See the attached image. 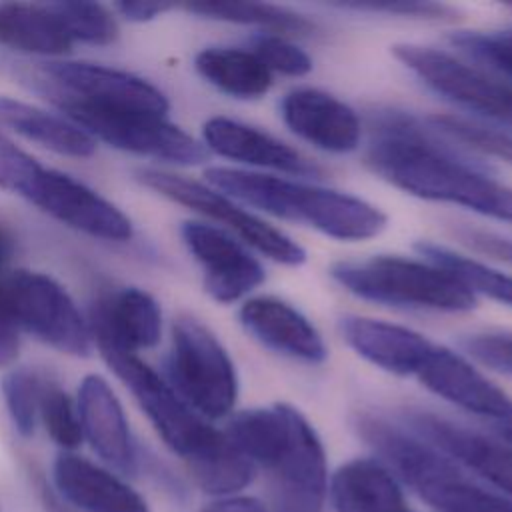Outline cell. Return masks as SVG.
Returning <instances> with one entry per match:
<instances>
[{"mask_svg":"<svg viewBox=\"0 0 512 512\" xmlns=\"http://www.w3.org/2000/svg\"><path fill=\"white\" fill-rule=\"evenodd\" d=\"M134 178L156 194L226 226L244 244L256 248L274 262L284 266H300L306 262V250L290 236L244 210L232 198L208 184L158 168H138Z\"/></svg>","mask_w":512,"mask_h":512,"instance_id":"ba28073f","label":"cell"},{"mask_svg":"<svg viewBox=\"0 0 512 512\" xmlns=\"http://www.w3.org/2000/svg\"><path fill=\"white\" fill-rule=\"evenodd\" d=\"M184 10L220 22H234V24H248L258 26L268 32L282 34H296L306 36L314 34L316 26L308 18L286 10L282 6L264 4V2H188L182 4Z\"/></svg>","mask_w":512,"mask_h":512,"instance_id":"4316f807","label":"cell"},{"mask_svg":"<svg viewBox=\"0 0 512 512\" xmlns=\"http://www.w3.org/2000/svg\"><path fill=\"white\" fill-rule=\"evenodd\" d=\"M174 4H166V2H142V0H134V2H116L112 10H116L124 20L128 22H150L154 18H158L160 14L172 10Z\"/></svg>","mask_w":512,"mask_h":512,"instance_id":"60d3db41","label":"cell"},{"mask_svg":"<svg viewBox=\"0 0 512 512\" xmlns=\"http://www.w3.org/2000/svg\"><path fill=\"white\" fill-rule=\"evenodd\" d=\"M0 46L32 56L62 58L72 52L74 42L50 4L0 2Z\"/></svg>","mask_w":512,"mask_h":512,"instance_id":"d4e9b609","label":"cell"},{"mask_svg":"<svg viewBox=\"0 0 512 512\" xmlns=\"http://www.w3.org/2000/svg\"><path fill=\"white\" fill-rule=\"evenodd\" d=\"M52 476L58 494L84 512H150L130 484L82 456L58 454Z\"/></svg>","mask_w":512,"mask_h":512,"instance_id":"44dd1931","label":"cell"},{"mask_svg":"<svg viewBox=\"0 0 512 512\" xmlns=\"http://www.w3.org/2000/svg\"><path fill=\"white\" fill-rule=\"evenodd\" d=\"M72 42L108 46L116 42L120 28L114 10L98 2H50Z\"/></svg>","mask_w":512,"mask_h":512,"instance_id":"f546056e","label":"cell"},{"mask_svg":"<svg viewBox=\"0 0 512 512\" xmlns=\"http://www.w3.org/2000/svg\"><path fill=\"white\" fill-rule=\"evenodd\" d=\"M40 84L50 102H76L110 110H134L166 116L170 102L166 94L146 78L96 64L54 60L38 68Z\"/></svg>","mask_w":512,"mask_h":512,"instance_id":"9c48e42d","label":"cell"},{"mask_svg":"<svg viewBox=\"0 0 512 512\" xmlns=\"http://www.w3.org/2000/svg\"><path fill=\"white\" fill-rule=\"evenodd\" d=\"M4 288L20 330L62 354H90V324L60 282L42 272L16 270L4 276Z\"/></svg>","mask_w":512,"mask_h":512,"instance_id":"30bf717a","label":"cell"},{"mask_svg":"<svg viewBox=\"0 0 512 512\" xmlns=\"http://www.w3.org/2000/svg\"><path fill=\"white\" fill-rule=\"evenodd\" d=\"M92 342L106 340L128 352L154 348L162 336V310L152 294L124 288L98 302L90 320Z\"/></svg>","mask_w":512,"mask_h":512,"instance_id":"7402d4cb","label":"cell"},{"mask_svg":"<svg viewBox=\"0 0 512 512\" xmlns=\"http://www.w3.org/2000/svg\"><path fill=\"white\" fill-rule=\"evenodd\" d=\"M284 124L312 146L346 154L360 144V120L356 112L332 94L316 88H296L280 102Z\"/></svg>","mask_w":512,"mask_h":512,"instance_id":"e0dca14e","label":"cell"},{"mask_svg":"<svg viewBox=\"0 0 512 512\" xmlns=\"http://www.w3.org/2000/svg\"><path fill=\"white\" fill-rule=\"evenodd\" d=\"M46 382L28 368H10L0 382L8 416L20 436L30 438L36 430L40 398Z\"/></svg>","mask_w":512,"mask_h":512,"instance_id":"4dcf8cb0","label":"cell"},{"mask_svg":"<svg viewBox=\"0 0 512 512\" xmlns=\"http://www.w3.org/2000/svg\"><path fill=\"white\" fill-rule=\"evenodd\" d=\"M414 434L440 450L458 466L468 468L492 486L512 496V446L492 440L430 412L410 410L404 414Z\"/></svg>","mask_w":512,"mask_h":512,"instance_id":"5bb4252c","label":"cell"},{"mask_svg":"<svg viewBox=\"0 0 512 512\" xmlns=\"http://www.w3.org/2000/svg\"><path fill=\"white\" fill-rule=\"evenodd\" d=\"M186 468L202 492L218 498L236 496L256 476V466L236 450L228 436L216 450Z\"/></svg>","mask_w":512,"mask_h":512,"instance_id":"83f0119b","label":"cell"},{"mask_svg":"<svg viewBox=\"0 0 512 512\" xmlns=\"http://www.w3.org/2000/svg\"><path fill=\"white\" fill-rule=\"evenodd\" d=\"M20 324L10 306L4 276L0 278V368H10L20 354Z\"/></svg>","mask_w":512,"mask_h":512,"instance_id":"ab89813d","label":"cell"},{"mask_svg":"<svg viewBox=\"0 0 512 512\" xmlns=\"http://www.w3.org/2000/svg\"><path fill=\"white\" fill-rule=\"evenodd\" d=\"M340 8H352L362 12H388V14H402L410 18H428V20H452L454 10L446 4L434 2H344L338 4Z\"/></svg>","mask_w":512,"mask_h":512,"instance_id":"74e56055","label":"cell"},{"mask_svg":"<svg viewBox=\"0 0 512 512\" xmlns=\"http://www.w3.org/2000/svg\"><path fill=\"white\" fill-rule=\"evenodd\" d=\"M42 164L0 130V190L24 198Z\"/></svg>","mask_w":512,"mask_h":512,"instance_id":"d590c367","label":"cell"},{"mask_svg":"<svg viewBox=\"0 0 512 512\" xmlns=\"http://www.w3.org/2000/svg\"><path fill=\"white\" fill-rule=\"evenodd\" d=\"M416 378L436 396L468 412L512 422V398L446 346L434 344Z\"/></svg>","mask_w":512,"mask_h":512,"instance_id":"9a60e30c","label":"cell"},{"mask_svg":"<svg viewBox=\"0 0 512 512\" xmlns=\"http://www.w3.org/2000/svg\"><path fill=\"white\" fill-rule=\"evenodd\" d=\"M56 106L96 142L102 140L122 152L180 166L200 164L210 154L200 140L160 114L110 110L76 102H60Z\"/></svg>","mask_w":512,"mask_h":512,"instance_id":"52a82bcc","label":"cell"},{"mask_svg":"<svg viewBox=\"0 0 512 512\" xmlns=\"http://www.w3.org/2000/svg\"><path fill=\"white\" fill-rule=\"evenodd\" d=\"M252 52L270 70L286 76H304L312 70L310 56L278 34H260L254 38Z\"/></svg>","mask_w":512,"mask_h":512,"instance_id":"e575fe53","label":"cell"},{"mask_svg":"<svg viewBox=\"0 0 512 512\" xmlns=\"http://www.w3.org/2000/svg\"><path fill=\"white\" fill-rule=\"evenodd\" d=\"M204 176L208 186L232 200L276 218L306 224L342 242L374 238L388 224L386 214L374 204L332 188L224 166L208 168Z\"/></svg>","mask_w":512,"mask_h":512,"instance_id":"7a4b0ae2","label":"cell"},{"mask_svg":"<svg viewBox=\"0 0 512 512\" xmlns=\"http://www.w3.org/2000/svg\"><path fill=\"white\" fill-rule=\"evenodd\" d=\"M336 512H410L396 476L378 460L354 458L328 478Z\"/></svg>","mask_w":512,"mask_h":512,"instance_id":"603a6c76","label":"cell"},{"mask_svg":"<svg viewBox=\"0 0 512 512\" xmlns=\"http://www.w3.org/2000/svg\"><path fill=\"white\" fill-rule=\"evenodd\" d=\"M454 236L474 252L512 264V238L474 226H456Z\"/></svg>","mask_w":512,"mask_h":512,"instance_id":"f35d334b","label":"cell"},{"mask_svg":"<svg viewBox=\"0 0 512 512\" xmlns=\"http://www.w3.org/2000/svg\"><path fill=\"white\" fill-rule=\"evenodd\" d=\"M180 234L202 266L204 288L216 302H236L264 282L266 272L258 258L226 230L188 220L180 226Z\"/></svg>","mask_w":512,"mask_h":512,"instance_id":"4fadbf2b","label":"cell"},{"mask_svg":"<svg viewBox=\"0 0 512 512\" xmlns=\"http://www.w3.org/2000/svg\"><path fill=\"white\" fill-rule=\"evenodd\" d=\"M460 344L480 364L496 372L512 374V334L508 332L470 334L462 338Z\"/></svg>","mask_w":512,"mask_h":512,"instance_id":"8d00e7d4","label":"cell"},{"mask_svg":"<svg viewBox=\"0 0 512 512\" xmlns=\"http://www.w3.org/2000/svg\"><path fill=\"white\" fill-rule=\"evenodd\" d=\"M14 254V236L8 230L6 224L0 222V278L4 276V270Z\"/></svg>","mask_w":512,"mask_h":512,"instance_id":"7bdbcfd3","label":"cell"},{"mask_svg":"<svg viewBox=\"0 0 512 512\" xmlns=\"http://www.w3.org/2000/svg\"><path fill=\"white\" fill-rule=\"evenodd\" d=\"M430 124H432V128L446 134L448 138L462 142L482 154L500 158L512 166V136L510 134H502L498 130H492L482 124L464 120L460 116H450V114L430 116Z\"/></svg>","mask_w":512,"mask_h":512,"instance_id":"d6a6232c","label":"cell"},{"mask_svg":"<svg viewBox=\"0 0 512 512\" xmlns=\"http://www.w3.org/2000/svg\"><path fill=\"white\" fill-rule=\"evenodd\" d=\"M338 326L358 356L396 376H416L434 348V342L422 334L374 318L346 314Z\"/></svg>","mask_w":512,"mask_h":512,"instance_id":"ffe728a7","label":"cell"},{"mask_svg":"<svg viewBox=\"0 0 512 512\" xmlns=\"http://www.w3.org/2000/svg\"><path fill=\"white\" fill-rule=\"evenodd\" d=\"M370 446L384 466L440 512H512V500L472 482L440 450L392 424L374 430Z\"/></svg>","mask_w":512,"mask_h":512,"instance_id":"277c9868","label":"cell"},{"mask_svg":"<svg viewBox=\"0 0 512 512\" xmlns=\"http://www.w3.org/2000/svg\"><path fill=\"white\" fill-rule=\"evenodd\" d=\"M366 164L412 196L512 224V188L438 144L404 114H388L378 122Z\"/></svg>","mask_w":512,"mask_h":512,"instance_id":"6da1fadb","label":"cell"},{"mask_svg":"<svg viewBox=\"0 0 512 512\" xmlns=\"http://www.w3.org/2000/svg\"><path fill=\"white\" fill-rule=\"evenodd\" d=\"M498 432H500V436L506 440V444L512 446V422H502V424L498 426Z\"/></svg>","mask_w":512,"mask_h":512,"instance_id":"f6af8a7d","label":"cell"},{"mask_svg":"<svg viewBox=\"0 0 512 512\" xmlns=\"http://www.w3.org/2000/svg\"><path fill=\"white\" fill-rule=\"evenodd\" d=\"M42 492H44V494H42V502H44V506H46L48 512H72L70 508L64 506V502H62L58 496H54V494L48 492L46 488H44Z\"/></svg>","mask_w":512,"mask_h":512,"instance_id":"ee69618b","label":"cell"},{"mask_svg":"<svg viewBox=\"0 0 512 512\" xmlns=\"http://www.w3.org/2000/svg\"><path fill=\"white\" fill-rule=\"evenodd\" d=\"M166 382L206 420L228 416L238 400V374L230 354L192 316H178L172 324Z\"/></svg>","mask_w":512,"mask_h":512,"instance_id":"8992f818","label":"cell"},{"mask_svg":"<svg viewBox=\"0 0 512 512\" xmlns=\"http://www.w3.org/2000/svg\"><path fill=\"white\" fill-rule=\"evenodd\" d=\"M76 408L82 436L90 448L108 466L132 474L136 468V450L124 408L110 384L98 374L84 376L78 386Z\"/></svg>","mask_w":512,"mask_h":512,"instance_id":"ac0fdd59","label":"cell"},{"mask_svg":"<svg viewBox=\"0 0 512 512\" xmlns=\"http://www.w3.org/2000/svg\"><path fill=\"white\" fill-rule=\"evenodd\" d=\"M202 144L208 152L256 168L292 176L320 178L324 170L278 138L226 116H212L202 126Z\"/></svg>","mask_w":512,"mask_h":512,"instance_id":"2e32d148","label":"cell"},{"mask_svg":"<svg viewBox=\"0 0 512 512\" xmlns=\"http://www.w3.org/2000/svg\"><path fill=\"white\" fill-rule=\"evenodd\" d=\"M450 42L476 60H482L498 74L512 78V32L462 30L454 32Z\"/></svg>","mask_w":512,"mask_h":512,"instance_id":"836d02e7","label":"cell"},{"mask_svg":"<svg viewBox=\"0 0 512 512\" xmlns=\"http://www.w3.org/2000/svg\"><path fill=\"white\" fill-rule=\"evenodd\" d=\"M200 512H268L266 506L254 496H226L206 504Z\"/></svg>","mask_w":512,"mask_h":512,"instance_id":"b9f144b4","label":"cell"},{"mask_svg":"<svg viewBox=\"0 0 512 512\" xmlns=\"http://www.w3.org/2000/svg\"><path fill=\"white\" fill-rule=\"evenodd\" d=\"M392 54L440 96L512 126V88L508 84L432 46L394 44Z\"/></svg>","mask_w":512,"mask_h":512,"instance_id":"8fae6325","label":"cell"},{"mask_svg":"<svg viewBox=\"0 0 512 512\" xmlns=\"http://www.w3.org/2000/svg\"><path fill=\"white\" fill-rule=\"evenodd\" d=\"M104 362L124 382L136 398L142 412L162 438V442L178 454L184 464H192L210 450L218 448L226 434L214 428L206 418L196 414L136 352H128L106 340H94Z\"/></svg>","mask_w":512,"mask_h":512,"instance_id":"5b68a950","label":"cell"},{"mask_svg":"<svg viewBox=\"0 0 512 512\" xmlns=\"http://www.w3.org/2000/svg\"><path fill=\"white\" fill-rule=\"evenodd\" d=\"M332 278L350 294L398 308L468 312L476 294L452 272L402 256H372L332 264Z\"/></svg>","mask_w":512,"mask_h":512,"instance_id":"3957f363","label":"cell"},{"mask_svg":"<svg viewBox=\"0 0 512 512\" xmlns=\"http://www.w3.org/2000/svg\"><path fill=\"white\" fill-rule=\"evenodd\" d=\"M0 126L68 158H90L98 148V142L64 114L8 96H0Z\"/></svg>","mask_w":512,"mask_h":512,"instance_id":"cb8c5ba5","label":"cell"},{"mask_svg":"<svg viewBox=\"0 0 512 512\" xmlns=\"http://www.w3.org/2000/svg\"><path fill=\"white\" fill-rule=\"evenodd\" d=\"M194 68L208 84L240 100L260 98L272 86V72L252 50L224 46L204 48L196 54Z\"/></svg>","mask_w":512,"mask_h":512,"instance_id":"484cf974","label":"cell"},{"mask_svg":"<svg viewBox=\"0 0 512 512\" xmlns=\"http://www.w3.org/2000/svg\"><path fill=\"white\" fill-rule=\"evenodd\" d=\"M24 200L64 226L92 238L128 242L134 234L130 218L116 204L88 184L54 168L42 166Z\"/></svg>","mask_w":512,"mask_h":512,"instance_id":"7c38bea8","label":"cell"},{"mask_svg":"<svg viewBox=\"0 0 512 512\" xmlns=\"http://www.w3.org/2000/svg\"><path fill=\"white\" fill-rule=\"evenodd\" d=\"M416 250L432 264L446 268L454 276H458L474 294L480 292L492 300H498L506 306H512V276L502 274L486 264L456 254L454 250L432 244V242H416Z\"/></svg>","mask_w":512,"mask_h":512,"instance_id":"f1b7e54d","label":"cell"},{"mask_svg":"<svg viewBox=\"0 0 512 512\" xmlns=\"http://www.w3.org/2000/svg\"><path fill=\"white\" fill-rule=\"evenodd\" d=\"M244 330L262 346L308 362L326 360V344L316 326L294 306L276 296H258L246 300L238 310Z\"/></svg>","mask_w":512,"mask_h":512,"instance_id":"d6986e66","label":"cell"},{"mask_svg":"<svg viewBox=\"0 0 512 512\" xmlns=\"http://www.w3.org/2000/svg\"><path fill=\"white\" fill-rule=\"evenodd\" d=\"M38 420L44 424L48 436L62 450H74L82 444V426L74 400L56 384H46L40 398Z\"/></svg>","mask_w":512,"mask_h":512,"instance_id":"1f68e13d","label":"cell"}]
</instances>
